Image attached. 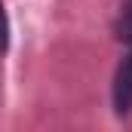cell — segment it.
<instances>
[{
    "instance_id": "7a4b0ae2",
    "label": "cell",
    "mask_w": 132,
    "mask_h": 132,
    "mask_svg": "<svg viewBox=\"0 0 132 132\" xmlns=\"http://www.w3.org/2000/svg\"><path fill=\"white\" fill-rule=\"evenodd\" d=\"M117 37L132 43V0H123V9H120V19H117Z\"/></svg>"
},
{
    "instance_id": "3957f363",
    "label": "cell",
    "mask_w": 132,
    "mask_h": 132,
    "mask_svg": "<svg viewBox=\"0 0 132 132\" xmlns=\"http://www.w3.org/2000/svg\"><path fill=\"white\" fill-rule=\"evenodd\" d=\"M9 46V19H6V9H3V0H0V52Z\"/></svg>"
},
{
    "instance_id": "6da1fadb",
    "label": "cell",
    "mask_w": 132,
    "mask_h": 132,
    "mask_svg": "<svg viewBox=\"0 0 132 132\" xmlns=\"http://www.w3.org/2000/svg\"><path fill=\"white\" fill-rule=\"evenodd\" d=\"M114 108L120 117H126L132 111V52L120 62L117 77H114Z\"/></svg>"
}]
</instances>
